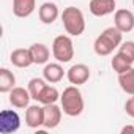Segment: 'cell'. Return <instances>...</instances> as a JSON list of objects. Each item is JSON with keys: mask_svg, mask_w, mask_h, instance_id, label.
Listing matches in <instances>:
<instances>
[{"mask_svg": "<svg viewBox=\"0 0 134 134\" xmlns=\"http://www.w3.org/2000/svg\"><path fill=\"white\" fill-rule=\"evenodd\" d=\"M121 43H123V32H120L115 25H112V27L104 29L101 35H98V38L93 43V51L99 57H107Z\"/></svg>", "mask_w": 134, "mask_h": 134, "instance_id": "1", "label": "cell"}, {"mask_svg": "<svg viewBox=\"0 0 134 134\" xmlns=\"http://www.w3.org/2000/svg\"><path fill=\"white\" fill-rule=\"evenodd\" d=\"M60 106L63 109V114L70 117H79L84 112V98L77 85L66 87L60 95Z\"/></svg>", "mask_w": 134, "mask_h": 134, "instance_id": "2", "label": "cell"}, {"mask_svg": "<svg viewBox=\"0 0 134 134\" xmlns=\"http://www.w3.org/2000/svg\"><path fill=\"white\" fill-rule=\"evenodd\" d=\"M60 16H62L63 29L70 36H81L85 32V18L79 8L66 7Z\"/></svg>", "mask_w": 134, "mask_h": 134, "instance_id": "3", "label": "cell"}, {"mask_svg": "<svg viewBox=\"0 0 134 134\" xmlns=\"http://www.w3.org/2000/svg\"><path fill=\"white\" fill-rule=\"evenodd\" d=\"M52 55L60 63H68L74 57V44L70 35H58L52 41Z\"/></svg>", "mask_w": 134, "mask_h": 134, "instance_id": "4", "label": "cell"}, {"mask_svg": "<svg viewBox=\"0 0 134 134\" xmlns=\"http://www.w3.org/2000/svg\"><path fill=\"white\" fill-rule=\"evenodd\" d=\"M21 128V118L16 110L3 109L0 112V132L2 134H13Z\"/></svg>", "mask_w": 134, "mask_h": 134, "instance_id": "5", "label": "cell"}, {"mask_svg": "<svg viewBox=\"0 0 134 134\" xmlns=\"http://www.w3.org/2000/svg\"><path fill=\"white\" fill-rule=\"evenodd\" d=\"M66 79L73 85H84L90 79V68L84 63H76L66 71Z\"/></svg>", "mask_w": 134, "mask_h": 134, "instance_id": "6", "label": "cell"}, {"mask_svg": "<svg viewBox=\"0 0 134 134\" xmlns=\"http://www.w3.org/2000/svg\"><path fill=\"white\" fill-rule=\"evenodd\" d=\"M114 25L123 33H128V32L134 30V13L129 11V10H125V8L115 10V13H114Z\"/></svg>", "mask_w": 134, "mask_h": 134, "instance_id": "7", "label": "cell"}, {"mask_svg": "<svg viewBox=\"0 0 134 134\" xmlns=\"http://www.w3.org/2000/svg\"><path fill=\"white\" fill-rule=\"evenodd\" d=\"M115 8H117L115 0H90L88 3L90 13L96 18H104L107 14H112L115 13Z\"/></svg>", "mask_w": 134, "mask_h": 134, "instance_id": "8", "label": "cell"}, {"mask_svg": "<svg viewBox=\"0 0 134 134\" xmlns=\"http://www.w3.org/2000/svg\"><path fill=\"white\" fill-rule=\"evenodd\" d=\"M25 125L32 129H36L44 125V106L32 104L25 110Z\"/></svg>", "mask_w": 134, "mask_h": 134, "instance_id": "9", "label": "cell"}, {"mask_svg": "<svg viewBox=\"0 0 134 134\" xmlns=\"http://www.w3.org/2000/svg\"><path fill=\"white\" fill-rule=\"evenodd\" d=\"M10 104L16 109H27L30 106V99H32V95L29 92V88H24V87H14L11 92H10Z\"/></svg>", "mask_w": 134, "mask_h": 134, "instance_id": "10", "label": "cell"}, {"mask_svg": "<svg viewBox=\"0 0 134 134\" xmlns=\"http://www.w3.org/2000/svg\"><path fill=\"white\" fill-rule=\"evenodd\" d=\"M62 106H57V103L54 104H46L44 106V128L46 129H54L60 125L62 121Z\"/></svg>", "mask_w": 134, "mask_h": 134, "instance_id": "11", "label": "cell"}, {"mask_svg": "<svg viewBox=\"0 0 134 134\" xmlns=\"http://www.w3.org/2000/svg\"><path fill=\"white\" fill-rule=\"evenodd\" d=\"M60 16V11H58V7L54 3V2H44L40 8H38V18L43 24L46 25H51L57 21V18Z\"/></svg>", "mask_w": 134, "mask_h": 134, "instance_id": "12", "label": "cell"}, {"mask_svg": "<svg viewBox=\"0 0 134 134\" xmlns=\"http://www.w3.org/2000/svg\"><path fill=\"white\" fill-rule=\"evenodd\" d=\"M65 76H66V73L63 70V66L60 65V62H57V63H46L44 68H43V77L49 84H57Z\"/></svg>", "mask_w": 134, "mask_h": 134, "instance_id": "13", "label": "cell"}, {"mask_svg": "<svg viewBox=\"0 0 134 134\" xmlns=\"http://www.w3.org/2000/svg\"><path fill=\"white\" fill-rule=\"evenodd\" d=\"M10 62L16 66V68H29L30 65H33L32 55H30V49H14L10 55Z\"/></svg>", "mask_w": 134, "mask_h": 134, "instance_id": "14", "label": "cell"}, {"mask_svg": "<svg viewBox=\"0 0 134 134\" xmlns=\"http://www.w3.org/2000/svg\"><path fill=\"white\" fill-rule=\"evenodd\" d=\"M30 55H32V60H33V65H46L49 62V57H51V51L46 44L43 43H35L32 44L30 47Z\"/></svg>", "mask_w": 134, "mask_h": 134, "instance_id": "15", "label": "cell"}, {"mask_svg": "<svg viewBox=\"0 0 134 134\" xmlns=\"http://www.w3.org/2000/svg\"><path fill=\"white\" fill-rule=\"evenodd\" d=\"M36 8V0H13V13L16 18H29Z\"/></svg>", "mask_w": 134, "mask_h": 134, "instance_id": "16", "label": "cell"}, {"mask_svg": "<svg viewBox=\"0 0 134 134\" xmlns=\"http://www.w3.org/2000/svg\"><path fill=\"white\" fill-rule=\"evenodd\" d=\"M14 87H16V76L8 68H2L0 70V93H10Z\"/></svg>", "mask_w": 134, "mask_h": 134, "instance_id": "17", "label": "cell"}, {"mask_svg": "<svg viewBox=\"0 0 134 134\" xmlns=\"http://www.w3.org/2000/svg\"><path fill=\"white\" fill-rule=\"evenodd\" d=\"M60 95H62V93H58V90H57L54 85H49V84H47V85L43 88V92L40 93L36 103H40V104H43V106H46V104H54V103H57V101L60 99Z\"/></svg>", "mask_w": 134, "mask_h": 134, "instance_id": "18", "label": "cell"}, {"mask_svg": "<svg viewBox=\"0 0 134 134\" xmlns=\"http://www.w3.org/2000/svg\"><path fill=\"white\" fill-rule=\"evenodd\" d=\"M110 66H112V70H114L117 74H121V73H126L128 70L132 68V62H131L128 57H125L123 54L117 52V54L112 57Z\"/></svg>", "mask_w": 134, "mask_h": 134, "instance_id": "19", "label": "cell"}, {"mask_svg": "<svg viewBox=\"0 0 134 134\" xmlns=\"http://www.w3.org/2000/svg\"><path fill=\"white\" fill-rule=\"evenodd\" d=\"M118 85L126 95L129 96L134 95V68L128 70L126 73L118 74Z\"/></svg>", "mask_w": 134, "mask_h": 134, "instance_id": "20", "label": "cell"}, {"mask_svg": "<svg viewBox=\"0 0 134 134\" xmlns=\"http://www.w3.org/2000/svg\"><path fill=\"white\" fill-rule=\"evenodd\" d=\"M49 82L44 79V77H33V79H30V82H29V92H30V95H32V99H38V96H40V93L43 92V88L47 85Z\"/></svg>", "mask_w": 134, "mask_h": 134, "instance_id": "21", "label": "cell"}, {"mask_svg": "<svg viewBox=\"0 0 134 134\" xmlns=\"http://www.w3.org/2000/svg\"><path fill=\"white\" fill-rule=\"evenodd\" d=\"M118 52L123 54L125 57H128L134 63V41H123L118 46Z\"/></svg>", "mask_w": 134, "mask_h": 134, "instance_id": "22", "label": "cell"}, {"mask_svg": "<svg viewBox=\"0 0 134 134\" xmlns=\"http://www.w3.org/2000/svg\"><path fill=\"white\" fill-rule=\"evenodd\" d=\"M125 112H126L131 118H134V95L126 99V103H125Z\"/></svg>", "mask_w": 134, "mask_h": 134, "instance_id": "23", "label": "cell"}, {"mask_svg": "<svg viewBox=\"0 0 134 134\" xmlns=\"http://www.w3.org/2000/svg\"><path fill=\"white\" fill-rule=\"evenodd\" d=\"M121 132H123V134H126V132H132V134H134V125H132V126H131V125L123 126V128H121Z\"/></svg>", "mask_w": 134, "mask_h": 134, "instance_id": "24", "label": "cell"}, {"mask_svg": "<svg viewBox=\"0 0 134 134\" xmlns=\"http://www.w3.org/2000/svg\"><path fill=\"white\" fill-rule=\"evenodd\" d=\"M132 7H134V0H132Z\"/></svg>", "mask_w": 134, "mask_h": 134, "instance_id": "25", "label": "cell"}]
</instances>
